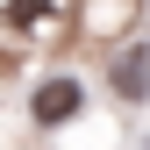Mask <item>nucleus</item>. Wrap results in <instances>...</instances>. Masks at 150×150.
<instances>
[{
	"mask_svg": "<svg viewBox=\"0 0 150 150\" xmlns=\"http://www.w3.org/2000/svg\"><path fill=\"white\" fill-rule=\"evenodd\" d=\"M79 115H86V79H79V71H50V79L29 93V122L36 129H64Z\"/></svg>",
	"mask_w": 150,
	"mask_h": 150,
	"instance_id": "f257e3e1",
	"label": "nucleus"
},
{
	"mask_svg": "<svg viewBox=\"0 0 150 150\" xmlns=\"http://www.w3.org/2000/svg\"><path fill=\"white\" fill-rule=\"evenodd\" d=\"M50 14H64V0H7V22L14 29H43Z\"/></svg>",
	"mask_w": 150,
	"mask_h": 150,
	"instance_id": "7ed1b4c3",
	"label": "nucleus"
},
{
	"mask_svg": "<svg viewBox=\"0 0 150 150\" xmlns=\"http://www.w3.org/2000/svg\"><path fill=\"white\" fill-rule=\"evenodd\" d=\"M107 86H115L122 100H150V43L115 50V64H107Z\"/></svg>",
	"mask_w": 150,
	"mask_h": 150,
	"instance_id": "f03ea898",
	"label": "nucleus"
}]
</instances>
